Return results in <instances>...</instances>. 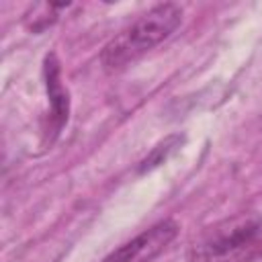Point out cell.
<instances>
[{
    "label": "cell",
    "instance_id": "cell-1",
    "mask_svg": "<svg viewBox=\"0 0 262 262\" xmlns=\"http://www.w3.org/2000/svg\"><path fill=\"white\" fill-rule=\"evenodd\" d=\"M182 23V8L166 2L158 4L139 16L131 27L111 39L100 53V63L106 72H119L139 59L156 45L166 41Z\"/></svg>",
    "mask_w": 262,
    "mask_h": 262
},
{
    "label": "cell",
    "instance_id": "cell-5",
    "mask_svg": "<svg viewBox=\"0 0 262 262\" xmlns=\"http://www.w3.org/2000/svg\"><path fill=\"white\" fill-rule=\"evenodd\" d=\"M180 143H182V137H180V135H170V137H166L164 141H160V143L141 160V164H139L137 170H139V172H147V170L158 168L160 164H164V162L168 160L170 154L176 151V147H180Z\"/></svg>",
    "mask_w": 262,
    "mask_h": 262
},
{
    "label": "cell",
    "instance_id": "cell-3",
    "mask_svg": "<svg viewBox=\"0 0 262 262\" xmlns=\"http://www.w3.org/2000/svg\"><path fill=\"white\" fill-rule=\"evenodd\" d=\"M178 229L180 225L174 219L158 221L156 225L143 229L139 235L113 250L100 262H151L178 235Z\"/></svg>",
    "mask_w": 262,
    "mask_h": 262
},
{
    "label": "cell",
    "instance_id": "cell-2",
    "mask_svg": "<svg viewBox=\"0 0 262 262\" xmlns=\"http://www.w3.org/2000/svg\"><path fill=\"white\" fill-rule=\"evenodd\" d=\"M262 235V215L242 213L207 227L188 248V262H229Z\"/></svg>",
    "mask_w": 262,
    "mask_h": 262
},
{
    "label": "cell",
    "instance_id": "cell-4",
    "mask_svg": "<svg viewBox=\"0 0 262 262\" xmlns=\"http://www.w3.org/2000/svg\"><path fill=\"white\" fill-rule=\"evenodd\" d=\"M59 76H61V72H59L57 57L53 53H49L45 57V86H47V94H49V102H51L49 123H51V133L53 135L59 133V129L68 121V111H70L68 92L61 86V78Z\"/></svg>",
    "mask_w": 262,
    "mask_h": 262
}]
</instances>
